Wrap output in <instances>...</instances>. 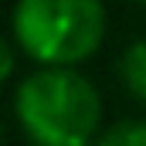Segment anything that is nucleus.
<instances>
[{
    "instance_id": "nucleus-2",
    "label": "nucleus",
    "mask_w": 146,
    "mask_h": 146,
    "mask_svg": "<svg viewBox=\"0 0 146 146\" xmlns=\"http://www.w3.org/2000/svg\"><path fill=\"white\" fill-rule=\"evenodd\" d=\"M106 37L102 0H17L14 41L37 65H78Z\"/></svg>"
},
{
    "instance_id": "nucleus-1",
    "label": "nucleus",
    "mask_w": 146,
    "mask_h": 146,
    "mask_svg": "<svg viewBox=\"0 0 146 146\" xmlns=\"http://www.w3.org/2000/svg\"><path fill=\"white\" fill-rule=\"evenodd\" d=\"M14 112L37 146H92L102 126L99 88L72 65H44L21 78Z\"/></svg>"
},
{
    "instance_id": "nucleus-5",
    "label": "nucleus",
    "mask_w": 146,
    "mask_h": 146,
    "mask_svg": "<svg viewBox=\"0 0 146 146\" xmlns=\"http://www.w3.org/2000/svg\"><path fill=\"white\" fill-rule=\"evenodd\" d=\"M14 44H17L14 37L3 41V65H0V78H10V75H14Z\"/></svg>"
},
{
    "instance_id": "nucleus-6",
    "label": "nucleus",
    "mask_w": 146,
    "mask_h": 146,
    "mask_svg": "<svg viewBox=\"0 0 146 146\" xmlns=\"http://www.w3.org/2000/svg\"><path fill=\"white\" fill-rule=\"evenodd\" d=\"M143 3H146V0H143Z\"/></svg>"
},
{
    "instance_id": "nucleus-3",
    "label": "nucleus",
    "mask_w": 146,
    "mask_h": 146,
    "mask_svg": "<svg viewBox=\"0 0 146 146\" xmlns=\"http://www.w3.org/2000/svg\"><path fill=\"white\" fill-rule=\"evenodd\" d=\"M119 75H122V85L146 102V37L143 41H133L126 51H122V61H119Z\"/></svg>"
},
{
    "instance_id": "nucleus-4",
    "label": "nucleus",
    "mask_w": 146,
    "mask_h": 146,
    "mask_svg": "<svg viewBox=\"0 0 146 146\" xmlns=\"http://www.w3.org/2000/svg\"><path fill=\"white\" fill-rule=\"evenodd\" d=\"M95 146H146V122H115Z\"/></svg>"
}]
</instances>
